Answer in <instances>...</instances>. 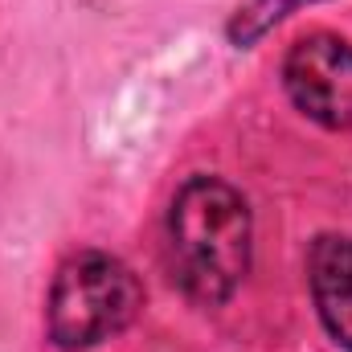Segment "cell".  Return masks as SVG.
Returning a JSON list of instances; mask_svg holds the SVG:
<instances>
[{
  "instance_id": "1",
  "label": "cell",
  "mask_w": 352,
  "mask_h": 352,
  "mask_svg": "<svg viewBox=\"0 0 352 352\" xmlns=\"http://www.w3.org/2000/svg\"><path fill=\"white\" fill-rule=\"evenodd\" d=\"M168 266L180 291L205 307L238 291L250 270V209L234 184L217 176L180 184L168 209Z\"/></svg>"
},
{
  "instance_id": "2",
  "label": "cell",
  "mask_w": 352,
  "mask_h": 352,
  "mask_svg": "<svg viewBox=\"0 0 352 352\" xmlns=\"http://www.w3.org/2000/svg\"><path fill=\"white\" fill-rule=\"evenodd\" d=\"M144 307L140 278L102 250H82L66 258L54 274L45 324L50 340L66 352L94 349L111 336H119Z\"/></svg>"
},
{
  "instance_id": "3",
  "label": "cell",
  "mask_w": 352,
  "mask_h": 352,
  "mask_svg": "<svg viewBox=\"0 0 352 352\" xmlns=\"http://www.w3.org/2000/svg\"><path fill=\"white\" fill-rule=\"evenodd\" d=\"M283 87L291 102L320 127H352V45L332 33L299 37L283 62Z\"/></svg>"
},
{
  "instance_id": "4",
  "label": "cell",
  "mask_w": 352,
  "mask_h": 352,
  "mask_svg": "<svg viewBox=\"0 0 352 352\" xmlns=\"http://www.w3.org/2000/svg\"><path fill=\"white\" fill-rule=\"evenodd\" d=\"M307 283L324 328L340 349L352 352V238L344 234L320 238L307 258Z\"/></svg>"
}]
</instances>
